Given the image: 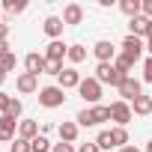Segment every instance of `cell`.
I'll return each instance as SVG.
<instances>
[{"label": "cell", "mask_w": 152, "mask_h": 152, "mask_svg": "<svg viewBox=\"0 0 152 152\" xmlns=\"http://www.w3.org/2000/svg\"><path fill=\"white\" fill-rule=\"evenodd\" d=\"M93 78L99 81V84H110V87H119L122 81H125V75L122 72H116V66L113 63H99L96 66V75Z\"/></svg>", "instance_id": "cell-1"}, {"label": "cell", "mask_w": 152, "mask_h": 152, "mask_svg": "<svg viewBox=\"0 0 152 152\" xmlns=\"http://www.w3.org/2000/svg\"><path fill=\"white\" fill-rule=\"evenodd\" d=\"M66 102V90H60V87H42L39 90V104L42 107H60Z\"/></svg>", "instance_id": "cell-2"}, {"label": "cell", "mask_w": 152, "mask_h": 152, "mask_svg": "<svg viewBox=\"0 0 152 152\" xmlns=\"http://www.w3.org/2000/svg\"><path fill=\"white\" fill-rule=\"evenodd\" d=\"M78 93H81V99H84V102L96 104V102L102 99V84H99L96 78H84V81H81V87H78Z\"/></svg>", "instance_id": "cell-3"}, {"label": "cell", "mask_w": 152, "mask_h": 152, "mask_svg": "<svg viewBox=\"0 0 152 152\" xmlns=\"http://www.w3.org/2000/svg\"><path fill=\"white\" fill-rule=\"evenodd\" d=\"M131 116H134V110H131L128 102H113V104H110V119H113L119 128H125V125L131 122Z\"/></svg>", "instance_id": "cell-4"}, {"label": "cell", "mask_w": 152, "mask_h": 152, "mask_svg": "<svg viewBox=\"0 0 152 152\" xmlns=\"http://www.w3.org/2000/svg\"><path fill=\"white\" fill-rule=\"evenodd\" d=\"M116 90H119V102H128V104H131L137 96H143V93H140V81H134L131 75H128V78H125Z\"/></svg>", "instance_id": "cell-5"}, {"label": "cell", "mask_w": 152, "mask_h": 152, "mask_svg": "<svg viewBox=\"0 0 152 152\" xmlns=\"http://www.w3.org/2000/svg\"><path fill=\"white\" fill-rule=\"evenodd\" d=\"M57 81H60V84H57L60 90H78L84 78H81V72H78V69H63Z\"/></svg>", "instance_id": "cell-6"}, {"label": "cell", "mask_w": 152, "mask_h": 152, "mask_svg": "<svg viewBox=\"0 0 152 152\" xmlns=\"http://www.w3.org/2000/svg\"><path fill=\"white\" fill-rule=\"evenodd\" d=\"M93 54H96L99 63H113V60H116V48H113V42H107V39L96 42V45H93Z\"/></svg>", "instance_id": "cell-7"}, {"label": "cell", "mask_w": 152, "mask_h": 152, "mask_svg": "<svg viewBox=\"0 0 152 152\" xmlns=\"http://www.w3.org/2000/svg\"><path fill=\"white\" fill-rule=\"evenodd\" d=\"M15 87H18V93H24V96L39 93V78H36V75H30V72H21L18 78H15Z\"/></svg>", "instance_id": "cell-8"}, {"label": "cell", "mask_w": 152, "mask_h": 152, "mask_svg": "<svg viewBox=\"0 0 152 152\" xmlns=\"http://www.w3.org/2000/svg\"><path fill=\"white\" fill-rule=\"evenodd\" d=\"M45 54H36V51H30L27 57H24V69L30 72V75H36V78H39V75H45Z\"/></svg>", "instance_id": "cell-9"}, {"label": "cell", "mask_w": 152, "mask_h": 152, "mask_svg": "<svg viewBox=\"0 0 152 152\" xmlns=\"http://www.w3.org/2000/svg\"><path fill=\"white\" fill-rule=\"evenodd\" d=\"M66 54H69V45H63L60 39L48 42V48H45V60H51V63H63Z\"/></svg>", "instance_id": "cell-10"}, {"label": "cell", "mask_w": 152, "mask_h": 152, "mask_svg": "<svg viewBox=\"0 0 152 152\" xmlns=\"http://www.w3.org/2000/svg\"><path fill=\"white\" fill-rule=\"evenodd\" d=\"M63 27H66V24H63V18H57V15H48L45 24H42V30H45V36H51V42L63 36Z\"/></svg>", "instance_id": "cell-11"}, {"label": "cell", "mask_w": 152, "mask_h": 152, "mask_svg": "<svg viewBox=\"0 0 152 152\" xmlns=\"http://www.w3.org/2000/svg\"><path fill=\"white\" fill-rule=\"evenodd\" d=\"M122 54H128V57L137 63L140 54H143V42H140L137 36H125V39H122Z\"/></svg>", "instance_id": "cell-12"}, {"label": "cell", "mask_w": 152, "mask_h": 152, "mask_svg": "<svg viewBox=\"0 0 152 152\" xmlns=\"http://www.w3.org/2000/svg\"><path fill=\"white\" fill-rule=\"evenodd\" d=\"M84 21V6L81 3H69L63 9V24H81Z\"/></svg>", "instance_id": "cell-13"}, {"label": "cell", "mask_w": 152, "mask_h": 152, "mask_svg": "<svg viewBox=\"0 0 152 152\" xmlns=\"http://www.w3.org/2000/svg\"><path fill=\"white\" fill-rule=\"evenodd\" d=\"M149 33V18H143V15H137V18H131L128 21V36H146Z\"/></svg>", "instance_id": "cell-14"}, {"label": "cell", "mask_w": 152, "mask_h": 152, "mask_svg": "<svg viewBox=\"0 0 152 152\" xmlns=\"http://www.w3.org/2000/svg\"><path fill=\"white\" fill-rule=\"evenodd\" d=\"M57 131H60L63 143H75V140H78V122H60Z\"/></svg>", "instance_id": "cell-15"}, {"label": "cell", "mask_w": 152, "mask_h": 152, "mask_svg": "<svg viewBox=\"0 0 152 152\" xmlns=\"http://www.w3.org/2000/svg\"><path fill=\"white\" fill-rule=\"evenodd\" d=\"M131 110H134L137 116H149V113H152V96H137V99L131 102Z\"/></svg>", "instance_id": "cell-16"}, {"label": "cell", "mask_w": 152, "mask_h": 152, "mask_svg": "<svg viewBox=\"0 0 152 152\" xmlns=\"http://www.w3.org/2000/svg\"><path fill=\"white\" fill-rule=\"evenodd\" d=\"M18 137H24V140H36V137H39V122H36V119H24V122L18 125Z\"/></svg>", "instance_id": "cell-17"}, {"label": "cell", "mask_w": 152, "mask_h": 152, "mask_svg": "<svg viewBox=\"0 0 152 152\" xmlns=\"http://www.w3.org/2000/svg\"><path fill=\"white\" fill-rule=\"evenodd\" d=\"M0 140H15V119L0 116Z\"/></svg>", "instance_id": "cell-18"}, {"label": "cell", "mask_w": 152, "mask_h": 152, "mask_svg": "<svg viewBox=\"0 0 152 152\" xmlns=\"http://www.w3.org/2000/svg\"><path fill=\"white\" fill-rule=\"evenodd\" d=\"M66 57H69V63L78 66V63L87 60V48H84V45H69V54H66Z\"/></svg>", "instance_id": "cell-19"}, {"label": "cell", "mask_w": 152, "mask_h": 152, "mask_svg": "<svg viewBox=\"0 0 152 152\" xmlns=\"http://www.w3.org/2000/svg\"><path fill=\"white\" fill-rule=\"evenodd\" d=\"M113 66H116V72H122L125 78H128V69L134 66V60H131L128 54H116V60H113Z\"/></svg>", "instance_id": "cell-20"}, {"label": "cell", "mask_w": 152, "mask_h": 152, "mask_svg": "<svg viewBox=\"0 0 152 152\" xmlns=\"http://www.w3.org/2000/svg\"><path fill=\"white\" fill-rule=\"evenodd\" d=\"M110 137H113V146H116V149L128 146V131H125V128H119V125H116V128H110Z\"/></svg>", "instance_id": "cell-21"}, {"label": "cell", "mask_w": 152, "mask_h": 152, "mask_svg": "<svg viewBox=\"0 0 152 152\" xmlns=\"http://www.w3.org/2000/svg\"><path fill=\"white\" fill-rule=\"evenodd\" d=\"M119 9H122L128 18H137V15H140V0H122Z\"/></svg>", "instance_id": "cell-22"}, {"label": "cell", "mask_w": 152, "mask_h": 152, "mask_svg": "<svg viewBox=\"0 0 152 152\" xmlns=\"http://www.w3.org/2000/svg\"><path fill=\"white\" fill-rule=\"evenodd\" d=\"M93 116H96V125L99 122H107L110 119V104H96L93 107Z\"/></svg>", "instance_id": "cell-23"}, {"label": "cell", "mask_w": 152, "mask_h": 152, "mask_svg": "<svg viewBox=\"0 0 152 152\" xmlns=\"http://www.w3.org/2000/svg\"><path fill=\"white\" fill-rule=\"evenodd\" d=\"M96 146L104 152V149H116L113 146V137H110V131H99V137H96Z\"/></svg>", "instance_id": "cell-24"}, {"label": "cell", "mask_w": 152, "mask_h": 152, "mask_svg": "<svg viewBox=\"0 0 152 152\" xmlns=\"http://www.w3.org/2000/svg\"><path fill=\"white\" fill-rule=\"evenodd\" d=\"M30 149H33V152H51L54 146L48 143V137H45V134H39L36 140H30Z\"/></svg>", "instance_id": "cell-25"}, {"label": "cell", "mask_w": 152, "mask_h": 152, "mask_svg": "<svg viewBox=\"0 0 152 152\" xmlns=\"http://www.w3.org/2000/svg\"><path fill=\"white\" fill-rule=\"evenodd\" d=\"M3 9H6L9 15H21V12L27 9V3H24V0H6V3H3Z\"/></svg>", "instance_id": "cell-26"}, {"label": "cell", "mask_w": 152, "mask_h": 152, "mask_svg": "<svg viewBox=\"0 0 152 152\" xmlns=\"http://www.w3.org/2000/svg\"><path fill=\"white\" fill-rule=\"evenodd\" d=\"M75 119H78V125H96V116H93V107H84L78 116H75Z\"/></svg>", "instance_id": "cell-27"}, {"label": "cell", "mask_w": 152, "mask_h": 152, "mask_svg": "<svg viewBox=\"0 0 152 152\" xmlns=\"http://www.w3.org/2000/svg\"><path fill=\"white\" fill-rule=\"evenodd\" d=\"M21 110H24V104H21L18 99H12V104H9V110H6L3 116H9V119H18V116H21Z\"/></svg>", "instance_id": "cell-28"}, {"label": "cell", "mask_w": 152, "mask_h": 152, "mask_svg": "<svg viewBox=\"0 0 152 152\" xmlns=\"http://www.w3.org/2000/svg\"><path fill=\"white\" fill-rule=\"evenodd\" d=\"M9 152H33V149H30V140L18 137V140H12V149H9Z\"/></svg>", "instance_id": "cell-29"}, {"label": "cell", "mask_w": 152, "mask_h": 152, "mask_svg": "<svg viewBox=\"0 0 152 152\" xmlns=\"http://www.w3.org/2000/svg\"><path fill=\"white\" fill-rule=\"evenodd\" d=\"M0 66H3V69H6V72H12V69H15V66H18V57H15V54H6V57H3V60H0Z\"/></svg>", "instance_id": "cell-30"}, {"label": "cell", "mask_w": 152, "mask_h": 152, "mask_svg": "<svg viewBox=\"0 0 152 152\" xmlns=\"http://www.w3.org/2000/svg\"><path fill=\"white\" fill-rule=\"evenodd\" d=\"M9 104H12V96H9V93H3V90H0V116H3V113L9 110Z\"/></svg>", "instance_id": "cell-31"}, {"label": "cell", "mask_w": 152, "mask_h": 152, "mask_svg": "<svg viewBox=\"0 0 152 152\" xmlns=\"http://www.w3.org/2000/svg\"><path fill=\"white\" fill-rule=\"evenodd\" d=\"M60 72H63V63H45V75H57V78H60Z\"/></svg>", "instance_id": "cell-32"}, {"label": "cell", "mask_w": 152, "mask_h": 152, "mask_svg": "<svg viewBox=\"0 0 152 152\" xmlns=\"http://www.w3.org/2000/svg\"><path fill=\"white\" fill-rule=\"evenodd\" d=\"M140 12H143V18L152 21V0H140Z\"/></svg>", "instance_id": "cell-33"}, {"label": "cell", "mask_w": 152, "mask_h": 152, "mask_svg": "<svg viewBox=\"0 0 152 152\" xmlns=\"http://www.w3.org/2000/svg\"><path fill=\"white\" fill-rule=\"evenodd\" d=\"M143 81H146V84H152V57L143 63Z\"/></svg>", "instance_id": "cell-34"}, {"label": "cell", "mask_w": 152, "mask_h": 152, "mask_svg": "<svg viewBox=\"0 0 152 152\" xmlns=\"http://www.w3.org/2000/svg\"><path fill=\"white\" fill-rule=\"evenodd\" d=\"M51 152H75V146H72V143H63V140H60V143H54V149H51Z\"/></svg>", "instance_id": "cell-35"}, {"label": "cell", "mask_w": 152, "mask_h": 152, "mask_svg": "<svg viewBox=\"0 0 152 152\" xmlns=\"http://www.w3.org/2000/svg\"><path fill=\"white\" fill-rule=\"evenodd\" d=\"M78 152H102V149H99V146H96V140H93V143H81V146H78Z\"/></svg>", "instance_id": "cell-36"}, {"label": "cell", "mask_w": 152, "mask_h": 152, "mask_svg": "<svg viewBox=\"0 0 152 152\" xmlns=\"http://www.w3.org/2000/svg\"><path fill=\"white\" fill-rule=\"evenodd\" d=\"M146 51L152 54V21H149V33H146Z\"/></svg>", "instance_id": "cell-37"}, {"label": "cell", "mask_w": 152, "mask_h": 152, "mask_svg": "<svg viewBox=\"0 0 152 152\" xmlns=\"http://www.w3.org/2000/svg\"><path fill=\"white\" fill-rule=\"evenodd\" d=\"M6 54H12V51H9V42H0V60H3Z\"/></svg>", "instance_id": "cell-38"}, {"label": "cell", "mask_w": 152, "mask_h": 152, "mask_svg": "<svg viewBox=\"0 0 152 152\" xmlns=\"http://www.w3.org/2000/svg\"><path fill=\"white\" fill-rule=\"evenodd\" d=\"M119 152H140V149H137V146H131V143H128V146H122V149H119Z\"/></svg>", "instance_id": "cell-39"}, {"label": "cell", "mask_w": 152, "mask_h": 152, "mask_svg": "<svg viewBox=\"0 0 152 152\" xmlns=\"http://www.w3.org/2000/svg\"><path fill=\"white\" fill-rule=\"evenodd\" d=\"M6 75H9V72H6L3 66H0V87H3V81H6Z\"/></svg>", "instance_id": "cell-40"}, {"label": "cell", "mask_w": 152, "mask_h": 152, "mask_svg": "<svg viewBox=\"0 0 152 152\" xmlns=\"http://www.w3.org/2000/svg\"><path fill=\"white\" fill-rule=\"evenodd\" d=\"M146 152H152V140H149V146H146Z\"/></svg>", "instance_id": "cell-41"}, {"label": "cell", "mask_w": 152, "mask_h": 152, "mask_svg": "<svg viewBox=\"0 0 152 152\" xmlns=\"http://www.w3.org/2000/svg\"><path fill=\"white\" fill-rule=\"evenodd\" d=\"M0 24H3V21H0Z\"/></svg>", "instance_id": "cell-42"}]
</instances>
